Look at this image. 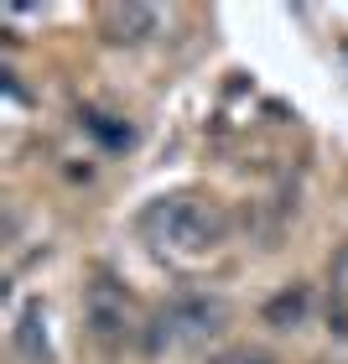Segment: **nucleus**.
<instances>
[{"mask_svg":"<svg viewBox=\"0 0 348 364\" xmlns=\"http://www.w3.org/2000/svg\"><path fill=\"white\" fill-rule=\"evenodd\" d=\"M151 224H161V240L177 250H213L229 235V213L219 203H197V198H172L151 213Z\"/></svg>","mask_w":348,"mask_h":364,"instance_id":"obj_1","label":"nucleus"},{"mask_svg":"<svg viewBox=\"0 0 348 364\" xmlns=\"http://www.w3.org/2000/svg\"><path fill=\"white\" fill-rule=\"evenodd\" d=\"M229 323V307L219 302V296H177V302L161 307L156 318V343H182V338H208L219 333V328Z\"/></svg>","mask_w":348,"mask_h":364,"instance_id":"obj_2","label":"nucleus"},{"mask_svg":"<svg viewBox=\"0 0 348 364\" xmlns=\"http://www.w3.org/2000/svg\"><path fill=\"white\" fill-rule=\"evenodd\" d=\"M109 37L114 42H146V37H156V11L151 6H114L109 11Z\"/></svg>","mask_w":348,"mask_h":364,"instance_id":"obj_3","label":"nucleus"},{"mask_svg":"<svg viewBox=\"0 0 348 364\" xmlns=\"http://www.w3.org/2000/svg\"><path fill=\"white\" fill-rule=\"evenodd\" d=\"M302 318H307V287H286L265 302V323L271 328H296Z\"/></svg>","mask_w":348,"mask_h":364,"instance_id":"obj_4","label":"nucleus"},{"mask_svg":"<svg viewBox=\"0 0 348 364\" xmlns=\"http://www.w3.org/2000/svg\"><path fill=\"white\" fill-rule=\"evenodd\" d=\"M89 323H94V333H99V338H120V328H125V307L114 302L104 287H94V296H89Z\"/></svg>","mask_w":348,"mask_h":364,"instance_id":"obj_5","label":"nucleus"},{"mask_svg":"<svg viewBox=\"0 0 348 364\" xmlns=\"http://www.w3.org/2000/svg\"><path fill=\"white\" fill-rule=\"evenodd\" d=\"M16 343H21V354H26V359H42V354H47V343L37 338V307H31L26 318H21V333H16Z\"/></svg>","mask_w":348,"mask_h":364,"instance_id":"obj_6","label":"nucleus"},{"mask_svg":"<svg viewBox=\"0 0 348 364\" xmlns=\"http://www.w3.org/2000/svg\"><path fill=\"white\" fill-rule=\"evenodd\" d=\"M327 281H333L338 296H348V240L333 250V260H327Z\"/></svg>","mask_w":348,"mask_h":364,"instance_id":"obj_7","label":"nucleus"}]
</instances>
